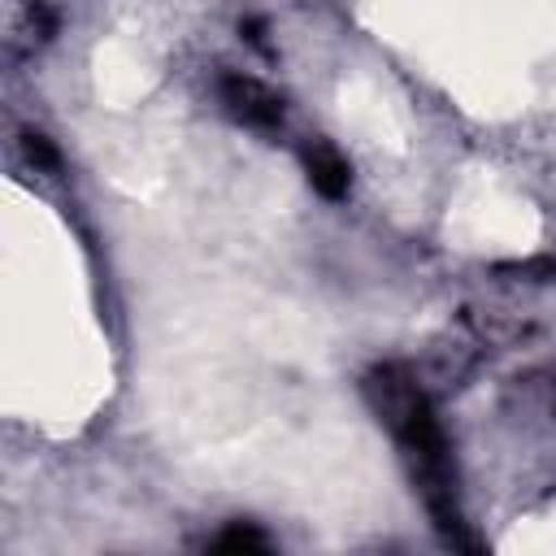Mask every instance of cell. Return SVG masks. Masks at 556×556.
Returning <instances> with one entry per match:
<instances>
[{
    "label": "cell",
    "mask_w": 556,
    "mask_h": 556,
    "mask_svg": "<svg viewBox=\"0 0 556 556\" xmlns=\"http://www.w3.org/2000/svg\"><path fill=\"white\" fill-rule=\"evenodd\" d=\"M222 104H226L243 126H256V130L282 126V100H278L265 83H256V78H248V74H222Z\"/></svg>",
    "instance_id": "2"
},
{
    "label": "cell",
    "mask_w": 556,
    "mask_h": 556,
    "mask_svg": "<svg viewBox=\"0 0 556 556\" xmlns=\"http://www.w3.org/2000/svg\"><path fill=\"white\" fill-rule=\"evenodd\" d=\"M304 165H308V182H313V191H321L326 200H339V195H348V182H352V169H348V161L330 148V143H308L304 148Z\"/></svg>",
    "instance_id": "3"
},
{
    "label": "cell",
    "mask_w": 556,
    "mask_h": 556,
    "mask_svg": "<svg viewBox=\"0 0 556 556\" xmlns=\"http://www.w3.org/2000/svg\"><path fill=\"white\" fill-rule=\"evenodd\" d=\"M213 547H226V552H261V547H269V539H265L261 530L243 526V521H230V526L213 539Z\"/></svg>",
    "instance_id": "4"
},
{
    "label": "cell",
    "mask_w": 556,
    "mask_h": 556,
    "mask_svg": "<svg viewBox=\"0 0 556 556\" xmlns=\"http://www.w3.org/2000/svg\"><path fill=\"white\" fill-rule=\"evenodd\" d=\"M365 395L374 400L378 417L391 426V434L400 439L404 456L413 460V478L426 491V508L434 517V526L452 539V543H469L460 534V513L452 500V460H447V439L430 413V400L421 395V387L413 378H404L400 369H378L365 382Z\"/></svg>",
    "instance_id": "1"
}]
</instances>
